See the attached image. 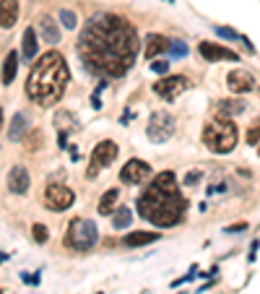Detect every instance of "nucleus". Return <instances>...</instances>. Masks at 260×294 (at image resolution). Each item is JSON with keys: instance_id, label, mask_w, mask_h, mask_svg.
<instances>
[{"instance_id": "f257e3e1", "label": "nucleus", "mask_w": 260, "mask_h": 294, "mask_svg": "<svg viewBox=\"0 0 260 294\" xmlns=\"http://www.w3.org/2000/svg\"><path fill=\"white\" fill-rule=\"evenodd\" d=\"M78 55L94 76L120 79L138 57V32L128 19L115 13L91 16L81 29Z\"/></svg>"}, {"instance_id": "f03ea898", "label": "nucleus", "mask_w": 260, "mask_h": 294, "mask_svg": "<svg viewBox=\"0 0 260 294\" xmlns=\"http://www.w3.org/2000/svg\"><path fill=\"white\" fill-rule=\"evenodd\" d=\"M68 79H70V70L65 57L50 50L32 63V70H29V79H26V97L37 107H55L65 94Z\"/></svg>"}, {"instance_id": "7ed1b4c3", "label": "nucleus", "mask_w": 260, "mask_h": 294, "mask_svg": "<svg viewBox=\"0 0 260 294\" xmlns=\"http://www.w3.org/2000/svg\"><path fill=\"white\" fill-rule=\"evenodd\" d=\"M135 206H138V213L146 222L156 224V227H175L177 222H182V216H185L188 200L180 190L169 193V190H161L159 185L151 182Z\"/></svg>"}, {"instance_id": "20e7f679", "label": "nucleus", "mask_w": 260, "mask_h": 294, "mask_svg": "<svg viewBox=\"0 0 260 294\" xmlns=\"http://www.w3.org/2000/svg\"><path fill=\"white\" fill-rule=\"evenodd\" d=\"M203 143L213 154H229L237 146V128L229 117H216L211 120L203 130Z\"/></svg>"}, {"instance_id": "39448f33", "label": "nucleus", "mask_w": 260, "mask_h": 294, "mask_svg": "<svg viewBox=\"0 0 260 294\" xmlns=\"http://www.w3.org/2000/svg\"><path fill=\"white\" fill-rule=\"evenodd\" d=\"M99 240V229L97 224L91 219H83V216H78V219H73L68 224V232H65V247H70V250H78V253H89L91 247L97 245Z\"/></svg>"}, {"instance_id": "423d86ee", "label": "nucleus", "mask_w": 260, "mask_h": 294, "mask_svg": "<svg viewBox=\"0 0 260 294\" xmlns=\"http://www.w3.org/2000/svg\"><path fill=\"white\" fill-rule=\"evenodd\" d=\"M175 133V117L169 112H151L148 117V128H146V135H148V141L151 143H164V141H169Z\"/></svg>"}, {"instance_id": "0eeeda50", "label": "nucleus", "mask_w": 260, "mask_h": 294, "mask_svg": "<svg viewBox=\"0 0 260 294\" xmlns=\"http://www.w3.org/2000/svg\"><path fill=\"white\" fill-rule=\"evenodd\" d=\"M42 200H44V206H47L50 211H65V208L73 206L75 195H73L70 188H65V185L50 182L47 188H44V193H42Z\"/></svg>"}, {"instance_id": "6e6552de", "label": "nucleus", "mask_w": 260, "mask_h": 294, "mask_svg": "<svg viewBox=\"0 0 260 294\" xmlns=\"http://www.w3.org/2000/svg\"><path fill=\"white\" fill-rule=\"evenodd\" d=\"M117 143L115 141H99L94 146V151H91V164H89V172L86 177H97L99 175V169L104 167H110L115 159H117Z\"/></svg>"}, {"instance_id": "1a4fd4ad", "label": "nucleus", "mask_w": 260, "mask_h": 294, "mask_svg": "<svg viewBox=\"0 0 260 294\" xmlns=\"http://www.w3.org/2000/svg\"><path fill=\"white\" fill-rule=\"evenodd\" d=\"M188 86H190V81L185 79V76H164L161 81H156L154 94L161 97V99H175V97L182 94Z\"/></svg>"}, {"instance_id": "9d476101", "label": "nucleus", "mask_w": 260, "mask_h": 294, "mask_svg": "<svg viewBox=\"0 0 260 294\" xmlns=\"http://www.w3.org/2000/svg\"><path fill=\"white\" fill-rule=\"evenodd\" d=\"M148 175H151V167L143 159H130V162H125V167L120 169V180L125 185H141Z\"/></svg>"}, {"instance_id": "9b49d317", "label": "nucleus", "mask_w": 260, "mask_h": 294, "mask_svg": "<svg viewBox=\"0 0 260 294\" xmlns=\"http://www.w3.org/2000/svg\"><path fill=\"white\" fill-rule=\"evenodd\" d=\"M198 52H201L203 60H208V63H216V60H229V63H237L239 55L221 47V44H213V42H201L198 44Z\"/></svg>"}, {"instance_id": "f8f14e48", "label": "nucleus", "mask_w": 260, "mask_h": 294, "mask_svg": "<svg viewBox=\"0 0 260 294\" xmlns=\"http://www.w3.org/2000/svg\"><path fill=\"white\" fill-rule=\"evenodd\" d=\"M226 84L229 89L234 91V94H247V91L255 89V79H252V73L250 70H244V68H237L226 76Z\"/></svg>"}, {"instance_id": "ddd939ff", "label": "nucleus", "mask_w": 260, "mask_h": 294, "mask_svg": "<svg viewBox=\"0 0 260 294\" xmlns=\"http://www.w3.org/2000/svg\"><path fill=\"white\" fill-rule=\"evenodd\" d=\"M8 190L16 193V195H24L29 190V172H26V167L16 164V167L11 169V175H8Z\"/></svg>"}, {"instance_id": "4468645a", "label": "nucleus", "mask_w": 260, "mask_h": 294, "mask_svg": "<svg viewBox=\"0 0 260 294\" xmlns=\"http://www.w3.org/2000/svg\"><path fill=\"white\" fill-rule=\"evenodd\" d=\"M29 128H32V122H29L26 112H16V115H13V120H11L8 138H11L13 143H19V141H24V135L29 133Z\"/></svg>"}, {"instance_id": "2eb2a0df", "label": "nucleus", "mask_w": 260, "mask_h": 294, "mask_svg": "<svg viewBox=\"0 0 260 294\" xmlns=\"http://www.w3.org/2000/svg\"><path fill=\"white\" fill-rule=\"evenodd\" d=\"M19 21V0H0V26L13 29Z\"/></svg>"}, {"instance_id": "dca6fc26", "label": "nucleus", "mask_w": 260, "mask_h": 294, "mask_svg": "<svg viewBox=\"0 0 260 294\" xmlns=\"http://www.w3.org/2000/svg\"><path fill=\"white\" fill-rule=\"evenodd\" d=\"M37 26H39L42 39L47 42V44H57L60 42V26H57V21H52L50 16H42Z\"/></svg>"}, {"instance_id": "f3484780", "label": "nucleus", "mask_w": 260, "mask_h": 294, "mask_svg": "<svg viewBox=\"0 0 260 294\" xmlns=\"http://www.w3.org/2000/svg\"><path fill=\"white\" fill-rule=\"evenodd\" d=\"M37 50H39V44H37V32L29 26L26 32H24V37H21V55H24L26 63H32V60L37 57Z\"/></svg>"}, {"instance_id": "a211bd4d", "label": "nucleus", "mask_w": 260, "mask_h": 294, "mask_svg": "<svg viewBox=\"0 0 260 294\" xmlns=\"http://www.w3.org/2000/svg\"><path fill=\"white\" fill-rule=\"evenodd\" d=\"M244 107H247V104H244L242 99H219V102H216V115H219V117L242 115Z\"/></svg>"}, {"instance_id": "6ab92c4d", "label": "nucleus", "mask_w": 260, "mask_h": 294, "mask_svg": "<svg viewBox=\"0 0 260 294\" xmlns=\"http://www.w3.org/2000/svg\"><path fill=\"white\" fill-rule=\"evenodd\" d=\"M169 39L166 37H161V34H148V39H146V57L148 60H154L156 55H161L164 50H169Z\"/></svg>"}, {"instance_id": "aec40b11", "label": "nucleus", "mask_w": 260, "mask_h": 294, "mask_svg": "<svg viewBox=\"0 0 260 294\" xmlns=\"http://www.w3.org/2000/svg\"><path fill=\"white\" fill-rule=\"evenodd\" d=\"M16 73H19V55L11 50L3 60V86H11L13 79H16Z\"/></svg>"}, {"instance_id": "412c9836", "label": "nucleus", "mask_w": 260, "mask_h": 294, "mask_svg": "<svg viewBox=\"0 0 260 294\" xmlns=\"http://www.w3.org/2000/svg\"><path fill=\"white\" fill-rule=\"evenodd\" d=\"M159 240V232H130L125 237V245L128 247H141V245H151Z\"/></svg>"}, {"instance_id": "4be33fe9", "label": "nucleus", "mask_w": 260, "mask_h": 294, "mask_svg": "<svg viewBox=\"0 0 260 294\" xmlns=\"http://www.w3.org/2000/svg\"><path fill=\"white\" fill-rule=\"evenodd\" d=\"M133 222V211L128 206H117L112 213V229H128Z\"/></svg>"}, {"instance_id": "5701e85b", "label": "nucleus", "mask_w": 260, "mask_h": 294, "mask_svg": "<svg viewBox=\"0 0 260 294\" xmlns=\"http://www.w3.org/2000/svg\"><path fill=\"white\" fill-rule=\"evenodd\" d=\"M117 198H120V190H117V188L107 190V193L102 195V200H99V213H102V216H112V211H115V203H117Z\"/></svg>"}, {"instance_id": "b1692460", "label": "nucleus", "mask_w": 260, "mask_h": 294, "mask_svg": "<svg viewBox=\"0 0 260 294\" xmlns=\"http://www.w3.org/2000/svg\"><path fill=\"white\" fill-rule=\"evenodd\" d=\"M55 122L60 125V130H63V133H68V130H70V128L75 125V117H73L70 112H65V110H63V112H57ZM73 130H75V128H73Z\"/></svg>"}, {"instance_id": "393cba45", "label": "nucleus", "mask_w": 260, "mask_h": 294, "mask_svg": "<svg viewBox=\"0 0 260 294\" xmlns=\"http://www.w3.org/2000/svg\"><path fill=\"white\" fill-rule=\"evenodd\" d=\"M244 141H247L250 146H257V143H260V117L250 122V128H247V135H244Z\"/></svg>"}, {"instance_id": "a878e982", "label": "nucleus", "mask_w": 260, "mask_h": 294, "mask_svg": "<svg viewBox=\"0 0 260 294\" xmlns=\"http://www.w3.org/2000/svg\"><path fill=\"white\" fill-rule=\"evenodd\" d=\"M60 24H63L65 29H75V26H78V16H75V11H70V8L60 11Z\"/></svg>"}, {"instance_id": "bb28decb", "label": "nucleus", "mask_w": 260, "mask_h": 294, "mask_svg": "<svg viewBox=\"0 0 260 294\" xmlns=\"http://www.w3.org/2000/svg\"><path fill=\"white\" fill-rule=\"evenodd\" d=\"M213 32H216V37H221V39H229V42H234V39H242L234 29H229V26H216L213 29Z\"/></svg>"}, {"instance_id": "cd10ccee", "label": "nucleus", "mask_w": 260, "mask_h": 294, "mask_svg": "<svg viewBox=\"0 0 260 294\" xmlns=\"http://www.w3.org/2000/svg\"><path fill=\"white\" fill-rule=\"evenodd\" d=\"M169 55H172V57H185V55H188V44L180 42V39L172 42V44H169Z\"/></svg>"}, {"instance_id": "c85d7f7f", "label": "nucleus", "mask_w": 260, "mask_h": 294, "mask_svg": "<svg viewBox=\"0 0 260 294\" xmlns=\"http://www.w3.org/2000/svg\"><path fill=\"white\" fill-rule=\"evenodd\" d=\"M32 232H34V240H37L39 245H44V242H47V237H50V235H47V227H44V224H34Z\"/></svg>"}, {"instance_id": "c756f323", "label": "nucleus", "mask_w": 260, "mask_h": 294, "mask_svg": "<svg viewBox=\"0 0 260 294\" xmlns=\"http://www.w3.org/2000/svg\"><path fill=\"white\" fill-rule=\"evenodd\" d=\"M201 177H203V175L198 172V169H193V172H188V175H185V180H182V182H185V188H195V185L201 182Z\"/></svg>"}, {"instance_id": "7c9ffc66", "label": "nucleus", "mask_w": 260, "mask_h": 294, "mask_svg": "<svg viewBox=\"0 0 260 294\" xmlns=\"http://www.w3.org/2000/svg\"><path fill=\"white\" fill-rule=\"evenodd\" d=\"M151 70L159 73V76H166V70H169V63H166V60H151Z\"/></svg>"}, {"instance_id": "2f4dec72", "label": "nucleus", "mask_w": 260, "mask_h": 294, "mask_svg": "<svg viewBox=\"0 0 260 294\" xmlns=\"http://www.w3.org/2000/svg\"><path fill=\"white\" fill-rule=\"evenodd\" d=\"M244 229H247V222H239V224H232V227H226L224 232H226V235H237V232H244Z\"/></svg>"}, {"instance_id": "473e14b6", "label": "nucleus", "mask_w": 260, "mask_h": 294, "mask_svg": "<svg viewBox=\"0 0 260 294\" xmlns=\"http://www.w3.org/2000/svg\"><path fill=\"white\" fill-rule=\"evenodd\" d=\"M224 188H226V185H224V182H219V185H211V188H208V195H216V193H224Z\"/></svg>"}, {"instance_id": "72a5a7b5", "label": "nucleus", "mask_w": 260, "mask_h": 294, "mask_svg": "<svg viewBox=\"0 0 260 294\" xmlns=\"http://www.w3.org/2000/svg\"><path fill=\"white\" fill-rule=\"evenodd\" d=\"M257 247H260V242H257V240H252V245H250V255H247V258H250V263L255 260V253H257Z\"/></svg>"}, {"instance_id": "f704fd0d", "label": "nucleus", "mask_w": 260, "mask_h": 294, "mask_svg": "<svg viewBox=\"0 0 260 294\" xmlns=\"http://www.w3.org/2000/svg\"><path fill=\"white\" fill-rule=\"evenodd\" d=\"M57 143H60V146H65V143H68V133L60 130V135H57Z\"/></svg>"}, {"instance_id": "c9c22d12", "label": "nucleus", "mask_w": 260, "mask_h": 294, "mask_svg": "<svg viewBox=\"0 0 260 294\" xmlns=\"http://www.w3.org/2000/svg\"><path fill=\"white\" fill-rule=\"evenodd\" d=\"M164 3H175V0H164Z\"/></svg>"}, {"instance_id": "e433bc0d", "label": "nucleus", "mask_w": 260, "mask_h": 294, "mask_svg": "<svg viewBox=\"0 0 260 294\" xmlns=\"http://www.w3.org/2000/svg\"><path fill=\"white\" fill-rule=\"evenodd\" d=\"M177 294H182V291H177Z\"/></svg>"}, {"instance_id": "4c0bfd02", "label": "nucleus", "mask_w": 260, "mask_h": 294, "mask_svg": "<svg viewBox=\"0 0 260 294\" xmlns=\"http://www.w3.org/2000/svg\"><path fill=\"white\" fill-rule=\"evenodd\" d=\"M257 154H260V149H257Z\"/></svg>"}]
</instances>
